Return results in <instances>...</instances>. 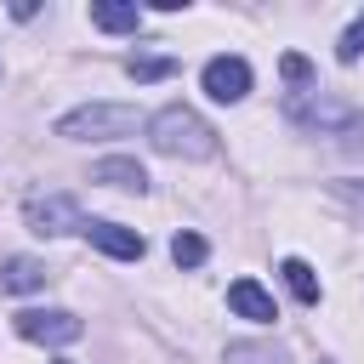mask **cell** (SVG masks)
I'll use <instances>...</instances> for the list:
<instances>
[{
  "instance_id": "6da1fadb",
  "label": "cell",
  "mask_w": 364,
  "mask_h": 364,
  "mask_svg": "<svg viewBox=\"0 0 364 364\" xmlns=\"http://www.w3.org/2000/svg\"><path fill=\"white\" fill-rule=\"evenodd\" d=\"M148 142H154L165 159H210V154H216V131H210L193 108H182V102H171V108H159V114L148 119Z\"/></svg>"
},
{
  "instance_id": "7a4b0ae2",
  "label": "cell",
  "mask_w": 364,
  "mask_h": 364,
  "mask_svg": "<svg viewBox=\"0 0 364 364\" xmlns=\"http://www.w3.org/2000/svg\"><path fill=\"white\" fill-rule=\"evenodd\" d=\"M136 108H125V102H85V108H74V114H63L57 119V136H68V142H102V136H131L136 131Z\"/></svg>"
},
{
  "instance_id": "3957f363",
  "label": "cell",
  "mask_w": 364,
  "mask_h": 364,
  "mask_svg": "<svg viewBox=\"0 0 364 364\" xmlns=\"http://www.w3.org/2000/svg\"><path fill=\"white\" fill-rule=\"evenodd\" d=\"M284 114H290L301 131H318V136L353 131V125L364 119L353 102H341V97H330V91H290V97H284Z\"/></svg>"
},
{
  "instance_id": "277c9868",
  "label": "cell",
  "mask_w": 364,
  "mask_h": 364,
  "mask_svg": "<svg viewBox=\"0 0 364 364\" xmlns=\"http://www.w3.org/2000/svg\"><path fill=\"white\" fill-rule=\"evenodd\" d=\"M11 324H17L23 341H40V347H74L85 336V324L74 313H63V307H23Z\"/></svg>"
},
{
  "instance_id": "5b68a950",
  "label": "cell",
  "mask_w": 364,
  "mask_h": 364,
  "mask_svg": "<svg viewBox=\"0 0 364 364\" xmlns=\"http://www.w3.org/2000/svg\"><path fill=\"white\" fill-rule=\"evenodd\" d=\"M23 222L40 233V239H57V233H85V216L68 193H34L23 205Z\"/></svg>"
},
{
  "instance_id": "8992f818",
  "label": "cell",
  "mask_w": 364,
  "mask_h": 364,
  "mask_svg": "<svg viewBox=\"0 0 364 364\" xmlns=\"http://www.w3.org/2000/svg\"><path fill=\"white\" fill-rule=\"evenodd\" d=\"M250 91V63L245 57H210L205 63V97L210 102H239Z\"/></svg>"
},
{
  "instance_id": "52a82bcc",
  "label": "cell",
  "mask_w": 364,
  "mask_h": 364,
  "mask_svg": "<svg viewBox=\"0 0 364 364\" xmlns=\"http://www.w3.org/2000/svg\"><path fill=\"white\" fill-rule=\"evenodd\" d=\"M85 239L102 250V256H114V262H136L148 245H142V233L136 228H119V222H85Z\"/></svg>"
},
{
  "instance_id": "ba28073f",
  "label": "cell",
  "mask_w": 364,
  "mask_h": 364,
  "mask_svg": "<svg viewBox=\"0 0 364 364\" xmlns=\"http://www.w3.org/2000/svg\"><path fill=\"white\" fill-rule=\"evenodd\" d=\"M228 307L239 313V318H250V324H273L279 313H273V296L256 284V279H233L228 284Z\"/></svg>"
},
{
  "instance_id": "9c48e42d",
  "label": "cell",
  "mask_w": 364,
  "mask_h": 364,
  "mask_svg": "<svg viewBox=\"0 0 364 364\" xmlns=\"http://www.w3.org/2000/svg\"><path fill=\"white\" fill-rule=\"evenodd\" d=\"M91 182H102V188H125V193H142V188H148V171H142L136 159H97V165H91Z\"/></svg>"
},
{
  "instance_id": "30bf717a",
  "label": "cell",
  "mask_w": 364,
  "mask_h": 364,
  "mask_svg": "<svg viewBox=\"0 0 364 364\" xmlns=\"http://www.w3.org/2000/svg\"><path fill=\"white\" fill-rule=\"evenodd\" d=\"M91 23L108 28V34H136L142 28V11L136 6H91Z\"/></svg>"
},
{
  "instance_id": "8fae6325",
  "label": "cell",
  "mask_w": 364,
  "mask_h": 364,
  "mask_svg": "<svg viewBox=\"0 0 364 364\" xmlns=\"http://www.w3.org/2000/svg\"><path fill=\"white\" fill-rule=\"evenodd\" d=\"M46 284V262H34V256H11L6 262V290H40Z\"/></svg>"
},
{
  "instance_id": "7c38bea8",
  "label": "cell",
  "mask_w": 364,
  "mask_h": 364,
  "mask_svg": "<svg viewBox=\"0 0 364 364\" xmlns=\"http://www.w3.org/2000/svg\"><path fill=\"white\" fill-rule=\"evenodd\" d=\"M279 273H284V284H290V296H296V301H307V307L318 301V273H313V267H307L301 256H290V262H284Z\"/></svg>"
},
{
  "instance_id": "4fadbf2b",
  "label": "cell",
  "mask_w": 364,
  "mask_h": 364,
  "mask_svg": "<svg viewBox=\"0 0 364 364\" xmlns=\"http://www.w3.org/2000/svg\"><path fill=\"white\" fill-rule=\"evenodd\" d=\"M228 364H290L279 347H262V341H233L228 347Z\"/></svg>"
},
{
  "instance_id": "5bb4252c",
  "label": "cell",
  "mask_w": 364,
  "mask_h": 364,
  "mask_svg": "<svg viewBox=\"0 0 364 364\" xmlns=\"http://www.w3.org/2000/svg\"><path fill=\"white\" fill-rule=\"evenodd\" d=\"M205 256H210V245H205L199 233H176V239H171V262H176V267H199Z\"/></svg>"
},
{
  "instance_id": "9a60e30c",
  "label": "cell",
  "mask_w": 364,
  "mask_h": 364,
  "mask_svg": "<svg viewBox=\"0 0 364 364\" xmlns=\"http://www.w3.org/2000/svg\"><path fill=\"white\" fill-rule=\"evenodd\" d=\"M125 74H131V80H165V74H176V63H171V57H131Z\"/></svg>"
},
{
  "instance_id": "2e32d148",
  "label": "cell",
  "mask_w": 364,
  "mask_h": 364,
  "mask_svg": "<svg viewBox=\"0 0 364 364\" xmlns=\"http://www.w3.org/2000/svg\"><path fill=\"white\" fill-rule=\"evenodd\" d=\"M336 57H341V63H358V57H364V11H358V17H353V28L341 34V46H336Z\"/></svg>"
},
{
  "instance_id": "e0dca14e",
  "label": "cell",
  "mask_w": 364,
  "mask_h": 364,
  "mask_svg": "<svg viewBox=\"0 0 364 364\" xmlns=\"http://www.w3.org/2000/svg\"><path fill=\"white\" fill-rule=\"evenodd\" d=\"M279 68H284V80H290V85H307V80H313V63H307L301 51H290V57H284Z\"/></svg>"
},
{
  "instance_id": "ac0fdd59",
  "label": "cell",
  "mask_w": 364,
  "mask_h": 364,
  "mask_svg": "<svg viewBox=\"0 0 364 364\" xmlns=\"http://www.w3.org/2000/svg\"><path fill=\"white\" fill-rule=\"evenodd\" d=\"M336 199H341V205H353V210L364 216V182H336Z\"/></svg>"
}]
</instances>
